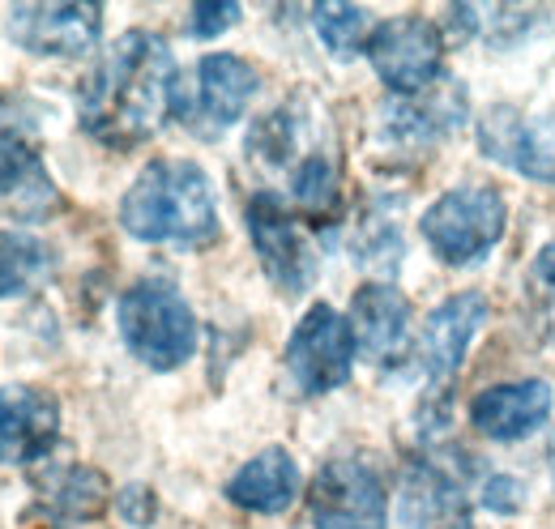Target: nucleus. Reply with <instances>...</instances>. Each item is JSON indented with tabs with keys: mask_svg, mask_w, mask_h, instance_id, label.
<instances>
[{
	"mask_svg": "<svg viewBox=\"0 0 555 529\" xmlns=\"http://www.w3.org/2000/svg\"><path fill=\"white\" fill-rule=\"evenodd\" d=\"M103 4H17L9 9V39L35 56L77 61L99 43Z\"/></svg>",
	"mask_w": 555,
	"mask_h": 529,
	"instance_id": "obj_12",
	"label": "nucleus"
},
{
	"mask_svg": "<svg viewBox=\"0 0 555 529\" xmlns=\"http://www.w3.org/2000/svg\"><path fill=\"white\" fill-rule=\"evenodd\" d=\"M43 487H48L52 513H61V517H94L103 508V500H107L103 474L99 469H86V465H69V469L52 474Z\"/></svg>",
	"mask_w": 555,
	"mask_h": 529,
	"instance_id": "obj_20",
	"label": "nucleus"
},
{
	"mask_svg": "<svg viewBox=\"0 0 555 529\" xmlns=\"http://www.w3.org/2000/svg\"><path fill=\"white\" fill-rule=\"evenodd\" d=\"M116 325L150 372H176L197 350V317L189 299L163 278H145L120 295Z\"/></svg>",
	"mask_w": 555,
	"mask_h": 529,
	"instance_id": "obj_3",
	"label": "nucleus"
},
{
	"mask_svg": "<svg viewBox=\"0 0 555 529\" xmlns=\"http://www.w3.org/2000/svg\"><path fill=\"white\" fill-rule=\"evenodd\" d=\"M52 264V253L22 231H0V299L35 286Z\"/></svg>",
	"mask_w": 555,
	"mask_h": 529,
	"instance_id": "obj_19",
	"label": "nucleus"
},
{
	"mask_svg": "<svg viewBox=\"0 0 555 529\" xmlns=\"http://www.w3.org/2000/svg\"><path fill=\"white\" fill-rule=\"evenodd\" d=\"M440 52H444L440 30L431 22H423V17H393V22L376 26L367 48H363V56L372 61L376 77L402 99H418V94H427L436 86Z\"/></svg>",
	"mask_w": 555,
	"mask_h": 529,
	"instance_id": "obj_8",
	"label": "nucleus"
},
{
	"mask_svg": "<svg viewBox=\"0 0 555 529\" xmlns=\"http://www.w3.org/2000/svg\"><path fill=\"white\" fill-rule=\"evenodd\" d=\"M248 235H253V248H257V257H261L278 291L299 295V291L312 286L317 248H312V240L299 231V222L291 218V209L274 193H257L248 201Z\"/></svg>",
	"mask_w": 555,
	"mask_h": 529,
	"instance_id": "obj_9",
	"label": "nucleus"
},
{
	"mask_svg": "<svg viewBox=\"0 0 555 529\" xmlns=\"http://www.w3.org/2000/svg\"><path fill=\"white\" fill-rule=\"evenodd\" d=\"M312 529H385L389 495L380 474L359 457H334L308 487Z\"/></svg>",
	"mask_w": 555,
	"mask_h": 529,
	"instance_id": "obj_7",
	"label": "nucleus"
},
{
	"mask_svg": "<svg viewBox=\"0 0 555 529\" xmlns=\"http://www.w3.org/2000/svg\"><path fill=\"white\" fill-rule=\"evenodd\" d=\"M530 295H534L543 333L555 341V244H547V248L534 257V264H530Z\"/></svg>",
	"mask_w": 555,
	"mask_h": 529,
	"instance_id": "obj_23",
	"label": "nucleus"
},
{
	"mask_svg": "<svg viewBox=\"0 0 555 529\" xmlns=\"http://www.w3.org/2000/svg\"><path fill=\"white\" fill-rule=\"evenodd\" d=\"M354 354H359V341L347 317L330 304H312L286 341V372L299 385V393L321 397L347 385Z\"/></svg>",
	"mask_w": 555,
	"mask_h": 529,
	"instance_id": "obj_6",
	"label": "nucleus"
},
{
	"mask_svg": "<svg viewBox=\"0 0 555 529\" xmlns=\"http://www.w3.org/2000/svg\"><path fill=\"white\" fill-rule=\"evenodd\" d=\"M312 22H317V35L321 43L334 52V56H354L367 48L372 30H367V9L359 4H317L312 9Z\"/></svg>",
	"mask_w": 555,
	"mask_h": 529,
	"instance_id": "obj_21",
	"label": "nucleus"
},
{
	"mask_svg": "<svg viewBox=\"0 0 555 529\" xmlns=\"http://www.w3.org/2000/svg\"><path fill=\"white\" fill-rule=\"evenodd\" d=\"M350 330L359 350L380 363L393 367L406 354V333H411V304L398 286L389 282H367L354 291V308H350Z\"/></svg>",
	"mask_w": 555,
	"mask_h": 529,
	"instance_id": "obj_14",
	"label": "nucleus"
},
{
	"mask_svg": "<svg viewBox=\"0 0 555 529\" xmlns=\"http://www.w3.org/2000/svg\"><path fill=\"white\" fill-rule=\"evenodd\" d=\"M291 193H295V201L304 209H312V214L334 209L338 205V167H334V158L325 150L304 154L299 167H295V176H291Z\"/></svg>",
	"mask_w": 555,
	"mask_h": 529,
	"instance_id": "obj_22",
	"label": "nucleus"
},
{
	"mask_svg": "<svg viewBox=\"0 0 555 529\" xmlns=\"http://www.w3.org/2000/svg\"><path fill=\"white\" fill-rule=\"evenodd\" d=\"M56 184L35 145V120L17 99H0V214L13 218H48L56 214Z\"/></svg>",
	"mask_w": 555,
	"mask_h": 529,
	"instance_id": "obj_5",
	"label": "nucleus"
},
{
	"mask_svg": "<svg viewBox=\"0 0 555 529\" xmlns=\"http://www.w3.org/2000/svg\"><path fill=\"white\" fill-rule=\"evenodd\" d=\"M120 222L141 244L171 248H209L222 231L209 176L180 158H158L141 171L120 201Z\"/></svg>",
	"mask_w": 555,
	"mask_h": 529,
	"instance_id": "obj_2",
	"label": "nucleus"
},
{
	"mask_svg": "<svg viewBox=\"0 0 555 529\" xmlns=\"http://www.w3.org/2000/svg\"><path fill=\"white\" fill-rule=\"evenodd\" d=\"M504 235V197L491 184H462L431 201L423 214V240L444 264H475Z\"/></svg>",
	"mask_w": 555,
	"mask_h": 529,
	"instance_id": "obj_4",
	"label": "nucleus"
},
{
	"mask_svg": "<svg viewBox=\"0 0 555 529\" xmlns=\"http://www.w3.org/2000/svg\"><path fill=\"white\" fill-rule=\"evenodd\" d=\"M479 145L487 158L555 184V112H517V107H491L479 125Z\"/></svg>",
	"mask_w": 555,
	"mask_h": 529,
	"instance_id": "obj_11",
	"label": "nucleus"
},
{
	"mask_svg": "<svg viewBox=\"0 0 555 529\" xmlns=\"http://www.w3.org/2000/svg\"><path fill=\"white\" fill-rule=\"evenodd\" d=\"M176 81L180 77L171 48L150 30H129L81 77L77 120L94 141L112 150H133L150 141L171 116Z\"/></svg>",
	"mask_w": 555,
	"mask_h": 529,
	"instance_id": "obj_1",
	"label": "nucleus"
},
{
	"mask_svg": "<svg viewBox=\"0 0 555 529\" xmlns=\"http://www.w3.org/2000/svg\"><path fill=\"white\" fill-rule=\"evenodd\" d=\"M257 86H261L257 68L244 65L240 56L218 52V56H206V61L197 65V94H193V99L176 94L171 112H176L189 129H197L202 137H214V132L231 129V125L244 116V107H248V99L257 94Z\"/></svg>",
	"mask_w": 555,
	"mask_h": 529,
	"instance_id": "obj_10",
	"label": "nucleus"
},
{
	"mask_svg": "<svg viewBox=\"0 0 555 529\" xmlns=\"http://www.w3.org/2000/svg\"><path fill=\"white\" fill-rule=\"evenodd\" d=\"M235 22H240V4H231V0H197L193 4V35L197 39H214Z\"/></svg>",
	"mask_w": 555,
	"mask_h": 529,
	"instance_id": "obj_24",
	"label": "nucleus"
},
{
	"mask_svg": "<svg viewBox=\"0 0 555 529\" xmlns=\"http://www.w3.org/2000/svg\"><path fill=\"white\" fill-rule=\"evenodd\" d=\"M61 436V405L56 397L35 385L0 389V462L30 465L52 453Z\"/></svg>",
	"mask_w": 555,
	"mask_h": 529,
	"instance_id": "obj_13",
	"label": "nucleus"
},
{
	"mask_svg": "<svg viewBox=\"0 0 555 529\" xmlns=\"http://www.w3.org/2000/svg\"><path fill=\"white\" fill-rule=\"evenodd\" d=\"M552 414V385L547 380H517L495 385L470 401V423L491 440H521Z\"/></svg>",
	"mask_w": 555,
	"mask_h": 529,
	"instance_id": "obj_17",
	"label": "nucleus"
},
{
	"mask_svg": "<svg viewBox=\"0 0 555 529\" xmlns=\"http://www.w3.org/2000/svg\"><path fill=\"white\" fill-rule=\"evenodd\" d=\"M483 317H487V304L479 291L453 295V299H444L427 317V330H423V372H427L431 389H444L457 376V367H462L475 333L483 325Z\"/></svg>",
	"mask_w": 555,
	"mask_h": 529,
	"instance_id": "obj_15",
	"label": "nucleus"
},
{
	"mask_svg": "<svg viewBox=\"0 0 555 529\" xmlns=\"http://www.w3.org/2000/svg\"><path fill=\"white\" fill-rule=\"evenodd\" d=\"M299 495V465L286 449H266L227 482V500L244 513H286Z\"/></svg>",
	"mask_w": 555,
	"mask_h": 529,
	"instance_id": "obj_18",
	"label": "nucleus"
},
{
	"mask_svg": "<svg viewBox=\"0 0 555 529\" xmlns=\"http://www.w3.org/2000/svg\"><path fill=\"white\" fill-rule=\"evenodd\" d=\"M398 517L406 529H470V500L453 474L431 462H415L402 474Z\"/></svg>",
	"mask_w": 555,
	"mask_h": 529,
	"instance_id": "obj_16",
	"label": "nucleus"
}]
</instances>
